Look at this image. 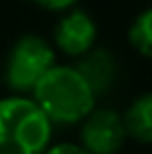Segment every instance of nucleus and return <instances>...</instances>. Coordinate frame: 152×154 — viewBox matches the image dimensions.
I'll use <instances>...</instances> for the list:
<instances>
[{"label":"nucleus","instance_id":"obj_1","mask_svg":"<svg viewBox=\"0 0 152 154\" xmlns=\"http://www.w3.org/2000/svg\"><path fill=\"white\" fill-rule=\"evenodd\" d=\"M31 98L56 125L81 123L96 107V94L92 92L83 74L72 65L56 63L36 83V87L31 89Z\"/></svg>","mask_w":152,"mask_h":154},{"label":"nucleus","instance_id":"obj_5","mask_svg":"<svg viewBox=\"0 0 152 154\" xmlns=\"http://www.w3.org/2000/svg\"><path fill=\"white\" fill-rule=\"evenodd\" d=\"M96 42V23L81 9H67V14L54 27V45L65 56L78 58L90 51Z\"/></svg>","mask_w":152,"mask_h":154},{"label":"nucleus","instance_id":"obj_6","mask_svg":"<svg viewBox=\"0 0 152 154\" xmlns=\"http://www.w3.org/2000/svg\"><path fill=\"white\" fill-rule=\"evenodd\" d=\"M74 67L83 74V78L90 83V87H92V92L96 94V98L103 96V94H107L110 89L114 87V83H116L119 67H116V60H114L112 51H107V49H96V47H92L90 51L78 56V63Z\"/></svg>","mask_w":152,"mask_h":154},{"label":"nucleus","instance_id":"obj_7","mask_svg":"<svg viewBox=\"0 0 152 154\" xmlns=\"http://www.w3.org/2000/svg\"><path fill=\"white\" fill-rule=\"evenodd\" d=\"M123 125L130 139L139 143H152V92L141 94L123 112Z\"/></svg>","mask_w":152,"mask_h":154},{"label":"nucleus","instance_id":"obj_2","mask_svg":"<svg viewBox=\"0 0 152 154\" xmlns=\"http://www.w3.org/2000/svg\"><path fill=\"white\" fill-rule=\"evenodd\" d=\"M54 123L31 96L0 98V154H43Z\"/></svg>","mask_w":152,"mask_h":154},{"label":"nucleus","instance_id":"obj_4","mask_svg":"<svg viewBox=\"0 0 152 154\" xmlns=\"http://www.w3.org/2000/svg\"><path fill=\"white\" fill-rule=\"evenodd\" d=\"M81 145L90 154H116L125 143L123 114L110 107H94L81 121Z\"/></svg>","mask_w":152,"mask_h":154},{"label":"nucleus","instance_id":"obj_10","mask_svg":"<svg viewBox=\"0 0 152 154\" xmlns=\"http://www.w3.org/2000/svg\"><path fill=\"white\" fill-rule=\"evenodd\" d=\"M31 2H36L38 7L47 9V11H67V9H72L78 0H31Z\"/></svg>","mask_w":152,"mask_h":154},{"label":"nucleus","instance_id":"obj_3","mask_svg":"<svg viewBox=\"0 0 152 154\" xmlns=\"http://www.w3.org/2000/svg\"><path fill=\"white\" fill-rule=\"evenodd\" d=\"M54 63V45L36 34L20 36L5 58V85L14 94H31L36 83Z\"/></svg>","mask_w":152,"mask_h":154},{"label":"nucleus","instance_id":"obj_11","mask_svg":"<svg viewBox=\"0 0 152 154\" xmlns=\"http://www.w3.org/2000/svg\"><path fill=\"white\" fill-rule=\"evenodd\" d=\"M116 154H119V152H116Z\"/></svg>","mask_w":152,"mask_h":154},{"label":"nucleus","instance_id":"obj_8","mask_svg":"<svg viewBox=\"0 0 152 154\" xmlns=\"http://www.w3.org/2000/svg\"><path fill=\"white\" fill-rule=\"evenodd\" d=\"M128 38L141 56L152 58V7L145 9V11H141L137 18H134Z\"/></svg>","mask_w":152,"mask_h":154},{"label":"nucleus","instance_id":"obj_9","mask_svg":"<svg viewBox=\"0 0 152 154\" xmlns=\"http://www.w3.org/2000/svg\"><path fill=\"white\" fill-rule=\"evenodd\" d=\"M43 154H90L83 145H76V143H56V145H47V150Z\"/></svg>","mask_w":152,"mask_h":154}]
</instances>
